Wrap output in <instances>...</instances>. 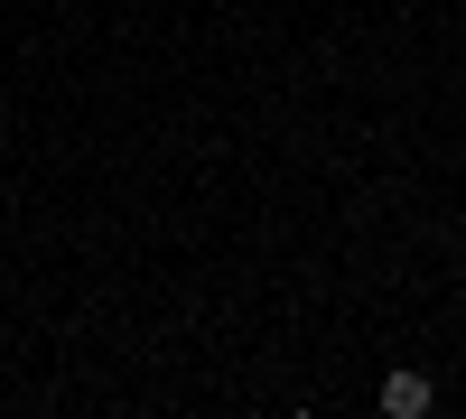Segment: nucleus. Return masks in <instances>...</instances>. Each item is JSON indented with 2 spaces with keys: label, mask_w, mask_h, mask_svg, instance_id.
Segmentation results:
<instances>
[{
  "label": "nucleus",
  "mask_w": 466,
  "mask_h": 419,
  "mask_svg": "<svg viewBox=\"0 0 466 419\" xmlns=\"http://www.w3.org/2000/svg\"><path fill=\"white\" fill-rule=\"evenodd\" d=\"M430 373H392V383H382V410H392V419H430Z\"/></svg>",
  "instance_id": "nucleus-1"
}]
</instances>
